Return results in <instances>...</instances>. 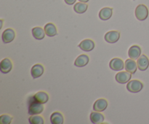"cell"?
Returning a JSON list of instances; mask_svg holds the SVG:
<instances>
[{
    "instance_id": "3",
    "label": "cell",
    "mask_w": 149,
    "mask_h": 124,
    "mask_svg": "<svg viewBox=\"0 0 149 124\" xmlns=\"http://www.w3.org/2000/svg\"><path fill=\"white\" fill-rule=\"evenodd\" d=\"M143 88V84L140 80H132L128 82L127 85V89L131 93H138Z\"/></svg>"
},
{
    "instance_id": "15",
    "label": "cell",
    "mask_w": 149,
    "mask_h": 124,
    "mask_svg": "<svg viewBox=\"0 0 149 124\" xmlns=\"http://www.w3.org/2000/svg\"><path fill=\"white\" fill-rule=\"evenodd\" d=\"M128 55L129 57L132 59L135 60L138 59L141 55V49L138 45H133L130 47V48L128 50Z\"/></svg>"
},
{
    "instance_id": "14",
    "label": "cell",
    "mask_w": 149,
    "mask_h": 124,
    "mask_svg": "<svg viewBox=\"0 0 149 124\" xmlns=\"http://www.w3.org/2000/svg\"><path fill=\"white\" fill-rule=\"evenodd\" d=\"M90 58H89L88 55H85V54H81V55H79L77 58V59L74 61V65L77 67H84L89 63Z\"/></svg>"
},
{
    "instance_id": "17",
    "label": "cell",
    "mask_w": 149,
    "mask_h": 124,
    "mask_svg": "<svg viewBox=\"0 0 149 124\" xmlns=\"http://www.w3.org/2000/svg\"><path fill=\"white\" fill-rule=\"evenodd\" d=\"M90 120L93 123L95 124H100L103 123L105 118L103 114L100 113V112H93L90 114Z\"/></svg>"
},
{
    "instance_id": "24",
    "label": "cell",
    "mask_w": 149,
    "mask_h": 124,
    "mask_svg": "<svg viewBox=\"0 0 149 124\" xmlns=\"http://www.w3.org/2000/svg\"><path fill=\"white\" fill-rule=\"evenodd\" d=\"M13 117L9 115H1L0 116V123L1 124H10L11 123Z\"/></svg>"
},
{
    "instance_id": "22",
    "label": "cell",
    "mask_w": 149,
    "mask_h": 124,
    "mask_svg": "<svg viewBox=\"0 0 149 124\" xmlns=\"http://www.w3.org/2000/svg\"><path fill=\"white\" fill-rule=\"evenodd\" d=\"M87 8H88V5L87 4H85L84 2H77L74 4V11L79 14H81L87 11Z\"/></svg>"
},
{
    "instance_id": "21",
    "label": "cell",
    "mask_w": 149,
    "mask_h": 124,
    "mask_svg": "<svg viewBox=\"0 0 149 124\" xmlns=\"http://www.w3.org/2000/svg\"><path fill=\"white\" fill-rule=\"evenodd\" d=\"M63 116L61 112H55L51 115L50 123L52 124H63Z\"/></svg>"
},
{
    "instance_id": "20",
    "label": "cell",
    "mask_w": 149,
    "mask_h": 124,
    "mask_svg": "<svg viewBox=\"0 0 149 124\" xmlns=\"http://www.w3.org/2000/svg\"><path fill=\"white\" fill-rule=\"evenodd\" d=\"M33 99L41 104H45L49 100V96L44 91H39L33 96Z\"/></svg>"
},
{
    "instance_id": "8",
    "label": "cell",
    "mask_w": 149,
    "mask_h": 124,
    "mask_svg": "<svg viewBox=\"0 0 149 124\" xmlns=\"http://www.w3.org/2000/svg\"><path fill=\"white\" fill-rule=\"evenodd\" d=\"M78 46L81 50L85 51V52H90V51L93 50L94 49L95 42L91 39H87L81 41Z\"/></svg>"
},
{
    "instance_id": "11",
    "label": "cell",
    "mask_w": 149,
    "mask_h": 124,
    "mask_svg": "<svg viewBox=\"0 0 149 124\" xmlns=\"http://www.w3.org/2000/svg\"><path fill=\"white\" fill-rule=\"evenodd\" d=\"M108 106V102L104 99H99L93 104V110L96 112H103Z\"/></svg>"
},
{
    "instance_id": "23",
    "label": "cell",
    "mask_w": 149,
    "mask_h": 124,
    "mask_svg": "<svg viewBox=\"0 0 149 124\" xmlns=\"http://www.w3.org/2000/svg\"><path fill=\"white\" fill-rule=\"evenodd\" d=\"M29 122L30 124H44L45 121L40 115H33L29 118Z\"/></svg>"
},
{
    "instance_id": "1",
    "label": "cell",
    "mask_w": 149,
    "mask_h": 124,
    "mask_svg": "<svg viewBox=\"0 0 149 124\" xmlns=\"http://www.w3.org/2000/svg\"><path fill=\"white\" fill-rule=\"evenodd\" d=\"M29 114L31 115H39L44 110L43 104L38 102L33 99V96H30L29 99Z\"/></svg>"
},
{
    "instance_id": "18",
    "label": "cell",
    "mask_w": 149,
    "mask_h": 124,
    "mask_svg": "<svg viewBox=\"0 0 149 124\" xmlns=\"http://www.w3.org/2000/svg\"><path fill=\"white\" fill-rule=\"evenodd\" d=\"M45 29H42L39 26H36V27H34L32 29V35H33V37L36 39H38V40H42L45 38Z\"/></svg>"
},
{
    "instance_id": "16",
    "label": "cell",
    "mask_w": 149,
    "mask_h": 124,
    "mask_svg": "<svg viewBox=\"0 0 149 124\" xmlns=\"http://www.w3.org/2000/svg\"><path fill=\"white\" fill-rule=\"evenodd\" d=\"M113 13V9L110 7H104L99 12V18L102 20H107L110 19Z\"/></svg>"
},
{
    "instance_id": "13",
    "label": "cell",
    "mask_w": 149,
    "mask_h": 124,
    "mask_svg": "<svg viewBox=\"0 0 149 124\" xmlns=\"http://www.w3.org/2000/svg\"><path fill=\"white\" fill-rule=\"evenodd\" d=\"M44 71H45V69H44L43 66L37 64L32 67L31 70V74L32 77L33 79H36L43 74Z\"/></svg>"
},
{
    "instance_id": "7",
    "label": "cell",
    "mask_w": 149,
    "mask_h": 124,
    "mask_svg": "<svg viewBox=\"0 0 149 124\" xmlns=\"http://www.w3.org/2000/svg\"><path fill=\"white\" fill-rule=\"evenodd\" d=\"M109 67L113 71H121L125 68V64L124 61L121 58H114L111 60L109 63Z\"/></svg>"
},
{
    "instance_id": "5",
    "label": "cell",
    "mask_w": 149,
    "mask_h": 124,
    "mask_svg": "<svg viewBox=\"0 0 149 124\" xmlns=\"http://www.w3.org/2000/svg\"><path fill=\"white\" fill-rule=\"evenodd\" d=\"M15 37V32L12 29H5L1 34V39L4 44L13 42Z\"/></svg>"
},
{
    "instance_id": "26",
    "label": "cell",
    "mask_w": 149,
    "mask_h": 124,
    "mask_svg": "<svg viewBox=\"0 0 149 124\" xmlns=\"http://www.w3.org/2000/svg\"><path fill=\"white\" fill-rule=\"evenodd\" d=\"M79 1H81V2H84V3H86V2H87V1H89V0H79Z\"/></svg>"
},
{
    "instance_id": "12",
    "label": "cell",
    "mask_w": 149,
    "mask_h": 124,
    "mask_svg": "<svg viewBox=\"0 0 149 124\" xmlns=\"http://www.w3.org/2000/svg\"><path fill=\"white\" fill-rule=\"evenodd\" d=\"M125 69H126V71L133 74L136 72L137 69H138V64L135 62V60L132 59V58L127 59L125 62Z\"/></svg>"
},
{
    "instance_id": "19",
    "label": "cell",
    "mask_w": 149,
    "mask_h": 124,
    "mask_svg": "<svg viewBox=\"0 0 149 124\" xmlns=\"http://www.w3.org/2000/svg\"><path fill=\"white\" fill-rule=\"evenodd\" d=\"M45 29V34H47V36H50V37L55 36L58 34L56 26L52 23H47L45 26V29Z\"/></svg>"
},
{
    "instance_id": "2",
    "label": "cell",
    "mask_w": 149,
    "mask_h": 124,
    "mask_svg": "<svg viewBox=\"0 0 149 124\" xmlns=\"http://www.w3.org/2000/svg\"><path fill=\"white\" fill-rule=\"evenodd\" d=\"M135 16L140 21L145 20L148 16V10L144 4H139L135 9Z\"/></svg>"
},
{
    "instance_id": "4",
    "label": "cell",
    "mask_w": 149,
    "mask_h": 124,
    "mask_svg": "<svg viewBox=\"0 0 149 124\" xmlns=\"http://www.w3.org/2000/svg\"><path fill=\"white\" fill-rule=\"evenodd\" d=\"M132 77V74L129 71H119L115 76V80L117 83L120 84H125L130 80Z\"/></svg>"
},
{
    "instance_id": "9",
    "label": "cell",
    "mask_w": 149,
    "mask_h": 124,
    "mask_svg": "<svg viewBox=\"0 0 149 124\" xmlns=\"http://www.w3.org/2000/svg\"><path fill=\"white\" fill-rule=\"evenodd\" d=\"M13 69V64L9 58H4L0 63V71L3 74H7Z\"/></svg>"
},
{
    "instance_id": "25",
    "label": "cell",
    "mask_w": 149,
    "mask_h": 124,
    "mask_svg": "<svg viewBox=\"0 0 149 124\" xmlns=\"http://www.w3.org/2000/svg\"><path fill=\"white\" fill-rule=\"evenodd\" d=\"M64 1H65V2L67 4H68V5H72V4H75L77 0H64Z\"/></svg>"
},
{
    "instance_id": "6",
    "label": "cell",
    "mask_w": 149,
    "mask_h": 124,
    "mask_svg": "<svg viewBox=\"0 0 149 124\" xmlns=\"http://www.w3.org/2000/svg\"><path fill=\"white\" fill-rule=\"evenodd\" d=\"M120 38V33L117 31H111L105 34L104 39L108 43H116Z\"/></svg>"
},
{
    "instance_id": "10",
    "label": "cell",
    "mask_w": 149,
    "mask_h": 124,
    "mask_svg": "<svg viewBox=\"0 0 149 124\" xmlns=\"http://www.w3.org/2000/svg\"><path fill=\"white\" fill-rule=\"evenodd\" d=\"M138 68L141 71H146L149 67V60L146 55H141L137 61Z\"/></svg>"
}]
</instances>
